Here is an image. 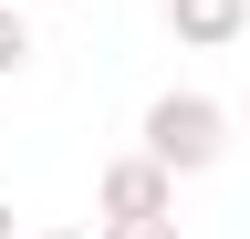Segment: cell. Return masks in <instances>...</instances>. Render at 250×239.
I'll return each instance as SVG.
<instances>
[{
  "label": "cell",
  "mask_w": 250,
  "mask_h": 239,
  "mask_svg": "<svg viewBox=\"0 0 250 239\" xmlns=\"http://www.w3.org/2000/svg\"><path fill=\"white\" fill-rule=\"evenodd\" d=\"M94 208H104V229L115 219H177V166L167 156H115L94 177Z\"/></svg>",
  "instance_id": "2"
},
{
  "label": "cell",
  "mask_w": 250,
  "mask_h": 239,
  "mask_svg": "<svg viewBox=\"0 0 250 239\" xmlns=\"http://www.w3.org/2000/svg\"><path fill=\"white\" fill-rule=\"evenodd\" d=\"M0 239H11V198H0Z\"/></svg>",
  "instance_id": "6"
},
{
  "label": "cell",
  "mask_w": 250,
  "mask_h": 239,
  "mask_svg": "<svg viewBox=\"0 0 250 239\" xmlns=\"http://www.w3.org/2000/svg\"><path fill=\"white\" fill-rule=\"evenodd\" d=\"M21 63H31V21H21V11H11V0H0V83H11V73H21Z\"/></svg>",
  "instance_id": "4"
},
{
  "label": "cell",
  "mask_w": 250,
  "mask_h": 239,
  "mask_svg": "<svg viewBox=\"0 0 250 239\" xmlns=\"http://www.w3.org/2000/svg\"><path fill=\"white\" fill-rule=\"evenodd\" d=\"M219 146H229V114H219L208 94H156L146 104V156H167L177 177H208Z\"/></svg>",
  "instance_id": "1"
},
{
  "label": "cell",
  "mask_w": 250,
  "mask_h": 239,
  "mask_svg": "<svg viewBox=\"0 0 250 239\" xmlns=\"http://www.w3.org/2000/svg\"><path fill=\"white\" fill-rule=\"evenodd\" d=\"M167 32H177L188 52H229V42L250 32V0H167Z\"/></svg>",
  "instance_id": "3"
},
{
  "label": "cell",
  "mask_w": 250,
  "mask_h": 239,
  "mask_svg": "<svg viewBox=\"0 0 250 239\" xmlns=\"http://www.w3.org/2000/svg\"><path fill=\"white\" fill-rule=\"evenodd\" d=\"M104 239H177V229H167V219H115Z\"/></svg>",
  "instance_id": "5"
},
{
  "label": "cell",
  "mask_w": 250,
  "mask_h": 239,
  "mask_svg": "<svg viewBox=\"0 0 250 239\" xmlns=\"http://www.w3.org/2000/svg\"><path fill=\"white\" fill-rule=\"evenodd\" d=\"M52 239H83V229H52Z\"/></svg>",
  "instance_id": "7"
}]
</instances>
